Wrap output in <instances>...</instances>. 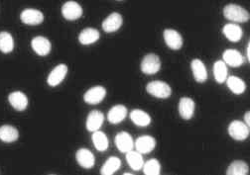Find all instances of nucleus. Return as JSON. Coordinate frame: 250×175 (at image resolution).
Masks as SVG:
<instances>
[{
	"mask_svg": "<svg viewBox=\"0 0 250 175\" xmlns=\"http://www.w3.org/2000/svg\"><path fill=\"white\" fill-rule=\"evenodd\" d=\"M224 16L235 23H244L250 18L249 12L237 4H228L224 8Z\"/></svg>",
	"mask_w": 250,
	"mask_h": 175,
	"instance_id": "obj_1",
	"label": "nucleus"
},
{
	"mask_svg": "<svg viewBox=\"0 0 250 175\" xmlns=\"http://www.w3.org/2000/svg\"><path fill=\"white\" fill-rule=\"evenodd\" d=\"M146 91L150 95L156 98H161V99L169 98L172 94V89L170 85L160 80H155V81L149 82L146 86Z\"/></svg>",
	"mask_w": 250,
	"mask_h": 175,
	"instance_id": "obj_2",
	"label": "nucleus"
},
{
	"mask_svg": "<svg viewBox=\"0 0 250 175\" xmlns=\"http://www.w3.org/2000/svg\"><path fill=\"white\" fill-rule=\"evenodd\" d=\"M161 69L160 57L155 53L146 54L141 62V71L145 74L152 75L157 73Z\"/></svg>",
	"mask_w": 250,
	"mask_h": 175,
	"instance_id": "obj_3",
	"label": "nucleus"
},
{
	"mask_svg": "<svg viewBox=\"0 0 250 175\" xmlns=\"http://www.w3.org/2000/svg\"><path fill=\"white\" fill-rule=\"evenodd\" d=\"M250 133L249 127L240 121H232L229 126V136L236 140H244L248 138Z\"/></svg>",
	"mask_w": 250,
	"mask_h": 175,
	"instance_id": "obj_4",
	"label": "nucleus"
},
{
	"mask_svg": "<svg viewBox=\"0 0 250 175\" xmlns=\"http://www.w3.org/2000/svg\"><path fill=\"white\" fill-rule=\"evenodd\" d=\"M106 95V90L103 86H95L89 88L83 95V100L89 105L100 104Z\"/></svg>",
	"mask_w": 250,
	"mask_h": 175,
	"instance_id": "obj_5",
	"label": "nucleus"
},
{
	"mask_svg": "<svg viewBox=\"0 0 250 175\" xmlns=\"http://www.w3.org/2000/svg\"><path fill=\"white\" fill-rule=\"evenodd\" d=\"M115 144L116 148L119 150V152L126 154L133 150L134 148V141L132 137L126 133V132H120L115 137Z\"/></svg>",
	"mask_w": 250,
	"mask_h": 175,
	"instance_id": "obj_6",
	"label": "nucleus"
},
{
	"mask_svg": "<svg viewBox=\"0 0 250 175\" xmlns=\"http://www.w3.org/2000/svg\"><path fill=\"white\" fill-rule=\"evenodd\" d=\"M20 19L26 25L36 26L44 21V15L40 10L28 8L21 12Z\"/></svg>",
	"mask_w": 250,
	"mask_h": 175,
	"instance_id": "obj_7",
	"label": "nucleus"
},
{
	"mask_svg": "<svg viewBox=\"0 0 250 175\" xmlns=\"http://www.w3.org/2000/svg\"><path fill=\"white\" fill-rule=\"evenodd\" d=\"M62 14L65 19L74 21L82 17L83 8L76 1H68L62 6Z\"/></svg>",
	"mask_w": 250,
	"mask_h": 175,
	"instance_id": "obj_8",
	"label": "nucleus"
},
{
	"mask_svg": "<svg viewBox=\"0 0 250 175\" xmlns=\"http://www.w3.org/2000/svg\"><path fill=\"white\" fill-rule=\"evenodd\" d=\"M135 149L141 155L150 154L156 147V140L148 135L141 136L135 140Z\"/></svg>",
	"mask_w": 250,
	"mask_h": 175,
	"instance_id": "obj_9",
	"label": "nucleus"
},
{
	"mask_svg": "<svg viewBox=\"0 0 250 175\" xmlns=\"http://www.w3.org/2000/svg\"><path fill=\"white\" fill-rule=\"evenodd\" d=\"M196 104L190 97H183L179 102V113L184 120H190L194 116Z\"/></svg>",
	"mask_w": 250,
	"mask_h": 175,
	"instance_id": "obj_10",
	"label": "nucleus"
},
{
	"mask_svg": "<svg viewBox=\"0 0 250 175\" xmlns=\"http://www.w3.org/2000/svg\"><path fill=\"white\" fill-rule=\"evenodd\" d=\"M104 122V115L99 110H92L86 118V129L89 132L100 130Z\"/></svg>",
	"mask_w": 250,
	"mask_h": 175,
	"instance_id": "obj_11",
	"label": "nucleus"
},
{
	"mask_svg": "<svg viewBox=\"0 0 250 175\" xmlns=\"http://www.w3.org/2000/svg\"><path fill=\"white\" fill-rule=\"evenodd\" d=\"M68 73V67L64 64L58 65L48 75L47 82L50 86H57L59 85L62 80L65 79L66 75Z\"/></svg>",
	"mask_w": 250,
	"mask_h": 175,
	"instance_id": "obj_12",
	"label": "nucleus"
},
{
	"mask_svg": "<svg viewBox=\"0 0 250 175\" xmlns=\"http://www.w3.org/2000/svg\"><path fill=\"white\" fill-rule=\"evenodd\" d=\"M164 40L166 45L174 51H178L183 47V37L173 29H166L164 31Z\"/></svg>",
	"mask_w": 250,
	"mask_h": 175,
	"instance_id": "obj_13",
	"label": "nucleus"
},
{
	"mask_svg": "<svg viewBox=\"0 0 250 175\" xmlns=\"http://www.w3.org/2000/svg\"><path fill=\"white\" fill-rule=\"evenodd\" d=\"M122 23V16L117 12H113L103 22V29L106 33H113L119 30Z\"/></svg>",
	"mask_w": 250,
	"mask_h": 175,
	"instance_id": "obj_14",
	"label": "nucleus"
},
{
	"mask_svg": "<svg viewBox=\"0 0 250 175\" xmlns=\"http://www.w3.org/2000/svg\"><path fill=\"white\" fill-rule=\"evenodd\" d=\"M31 46H32L33 51L40 56H45L50 53L52 45L50 41L42 36L35 37L32 42H31Z\"/></svg>",
	"mask_w": 250,
	"mask_h": 175,
	"instance_id": "obj_15",
	"label": "nucleus"
},
{
	"mask_svg": "<svg viewBox=\"0 0 250 175\" xmlns=\"http://www.w3.org/2000/svg\"><path fill=\"white\" fill-rule=\"evenodd\" d=\"M76 159L78 163L85 169L92 168L96 163L95 156L87 149H80L76 154Z\"/></svg>",
	"mask_w": 250,
	"mask_h": 175,
	"instance_id": "obj_16",
	"label": "nucleus"
},
{
	"mask_svg": "<svg viewBox=\"0 0 250 175\" xmlns=\"http://www.w3.org/2000/svg\"><path fill=\"white\" fill-rule=\"evenodd\" d=\"M127 116V108L124 105H115L113 106L108 114H107V120L111 124H119L121 123Z\"/></svg>",
	"mask_w": 250,
	"mask_h": 175,
	"instance_id": "obj_17",
	"label": "nucleus"
},
{
	"mask_svg": "<svg viewBox=\"0 0 250 175\" xmlns=\"http://www.w3.org/2000/svg\"><path fill=\"white\" fill-rule=\"evenodd\" d=\"M223 58L226 65H229L231 68H238L242 66L244 63V58L242 54L238 51L233 49L227 50L223 54Z\"/></svg>",
	"mask_w": 250,
	"mask_h": 175,
	"instance_id": "obj_18",
	"label": "nucleus"
},
{
	"mask_svg": "<svg viewBox=\"0 0 250 175\" xmlns=\"http://www.w3.org/2000/svg\"><path fill=\"white\" fill-rule=\"evenodd\" d=\"M223 33L228 40L233 43H237L241 40L243 36V31L239 25L237 24H227L223 28Z\"/></svg>",
	"mask_w": 250,
	"mask_h": 175,
	"instance_id": "obj_19",
	"label": "nucleus"
},
{
	"mask_svg": "<svg viewBox=\"0 0 250 175\" xmlns=\"http://www.w3.org/2000/svg\"><path fill=\"white\" fill-rule=\"evenodd\" d=\"M193 75L195 77V80L199 83H203L208 79V71L205 64L199 60V58H195L191 64Z\"/></svg>",
	"mask_w": 250,
	"mask_h": 175,
	"instance_id": "obj_20",
	"label": "nucleus"
},
{
	"mask_svg": "<svg viewBox=\"0 0 250 175\" xmlns=\"http://www.w3.org/2000/svg\"><path fill=\"white\" fill-rule=\"evenodd\" d=\"M8 101L10 105L17 111H24L28 106V98L21 91H14L9 94Z\"/></svg>",
	"mask_w": 250,
	"mask_h": 175,
	"instance_id": "obj_21",
	"label": "nucleus"
},
{
	"mask_svg": "<svg viewBox=\"0 0 250 175\" xmlns=\"http://www.w3.org/2000/svg\"><path fill=\"white\" fill-rule=\"evenodd\" d=\"M101 35L95 28H85L80 33L79 41L82 45H91L99 41Z\"/></svg>",
	"mask_w": 250,
	"mask_h": 175,
	"instance_id": "obj_22",
	"label": "nucleus"
},
{
	"mask_svg": "<svg viewBox=\"0 0 250 175\" xmlns=\"http://www.w3.org/2000/svg\"><path fill=\"white\" fill-rule=\"evenodd\" d=\"M130 119L138 127H147L152 121L149 114L139 109H135L130 113Z\"/></svg>",
	"mask_w": 250,
	"mask_h": 175,
	"instance_id": "obj_23",
	"label": "nucleus"
},
{
	"mask_svg": "<svg viewBox=\"0 0 250 175\" xmlns=\"http://www.w3.org/2000/svg\"><path fill=\"white\" fill-rule=\"evenodd\" d=\"M91 140H92L93 145H95V148L99 152H105L108 149V145H109L108 139L104 132H101L99 130L93 132Z\"/></svg>",
	"mask_w": 250,
	"mask_h": 175,
	"instance_id": "obj_24",
	"label": "nucleus"
},
{
	"mask_svg": "<svg viewBox=\"0 0 250 175\" xmlns=\"http://www.w3.org/2000/svg\"><path fill=\"white\" fill-rule=\"evenodd\" d=\"M19 138V133L16 128L10 125L0 127V140L4 142H13Z\"/></svg>",
	"mask_w": 250,
	"mask_h": 175,
	"instance_id": "obj_25",
	"label": "nucleus"
},
{
	"mask_svg": "<svg viewBox=\"0 0 250 175\" xmlns=\"http://www.w3.org/2000/svg\"><path fill=\"white\" fill-rule=\"evenodd\" d=\"M226 81L228 83L229 88L230 89V91L232 93H234L236 95L244 93V91L246 89V84L241 78H239L237 76H234V75H231V76L228 77Z\"/></svg>",
	"mask_w": 250,
	"mask_h": 175,
	"instance_id": "obj_26",
	"label": "nucleus"
},
{
	"mask_svg": "<svg viewBox=\"0 0 250 175\" xmlns=\"http://www.w3.org/2000/svg\"><path fill=\"white\" fill-rule=\"evenodd\" d=\"M213 75L217 83H224L228 78V67L224 61H217L213 65Z\"/></svg>",
	"mask_w": 250,
	"mask_h": 175,
	"instance_id": "obj_27",
	"label": "nucleus"
},
{
	"mask_svg": "<svg viewBox=\"0 0 250 175\" xmlns=\"http://www.w3.org/2000/svg\"><path fill=\"white\" fill-rule=\"evenodd\" d=\"M126 161L129 164V166L135 171L141 170L144 165V160H143L142 155L140 153H138L137 151L136 152L130 151V152L126 153Z\"/></svg>",
	"mask_w": 250,
	"mask_h": 175,
	"instance_id": "obj_28",
	"label": "nucleus"
},
{
	"mask_svg": "<svg viewBox=\"0 0 250 175\" xmlns=\"http://www.w3.org/2000/svg\"><path fill=\"white\" fill-rule=\"evenodd\" d=\"M120 166H121L120 159L116 157H110L103 165L101 169V173L103 175H112L120 168Z\"/></svg>",
	"mask_w": 250,
	"mask_h": 175,
	"instance_id": "obj_29",
	"label": "nucleus"
},
{
	"mask_svg": "<svg viewBox=\"0 0 250 175\" xmlns=\"http://www.w3.org/2000/svg\"><path fill=\"white\" fill-rule=\"evenodd\" d=\"M249 167L246 162L242 160H235L229 164L227 174L228 175H246L248 173Z\"/></svg>",
	"mask_w": 250,
	"mask_h": 175,
	"instance_id": "obj_30",
	"label": "nucleus"
},
{
	"mask_svg": "<svg viewBox=\"0 0 250 175\" xmlns=\"http://www.w3.org/2000/svg\"><path fill=\"white\" fill-rule=\"evenodd\" d=\"M14 49V40L10 33L1 32L0 33V51L4 53L11 52Z\"/></svg>",
	"mask_w": 250,
	"mask_h": 175,
	"instance_id": "obj_31",
	"label": "nucleus"
},
{
	"mask_svg": "<svg viewBox=\"0 0 250 175\" xmlns=\"http://www.w3.org/2000/svg\"><path fill=\"white\" fill-rule=\"evenodd\" d=\"M142 168L144 174L146 175H158L161 171V164L156 158H152L144 163Z\"/></svg>",
	"mask_w": 250,
	"mask_h": 175,
	"instance_id": "obj_32",
	"label": "nucleus"
},
{
	"mask_svg": "<svg viewBox=\"0 0 250 175\" xmlns=\"http://www.w3.org/2000/svg\"><path fill=\"white\" fill-rule=\"evenodd\" d=\"M244 121H245V124L249 127L250 126V113H249V111L246 112L245 115H244Z\"/></svg>",
	"mask_w": 250,
	"mask_h": 175,
	"instance_id": "obj_33",
	"label": "nucleus"
},
{
	"mask_svg": "<svg viewBox=\"0 0 250 175\" xmlns=\"http://www.w3.org/2000/svg\"><path fill=\"white\" fill-rule=\"evenodd\" d=\"M246 56H247V61L248 63L250 62V43L247 44V48H246Z\"/></svg>",
	"mask_w": 250,
	"mask_h": 175,
	"instance_id": "obj_34",
	"label": "nucleus"
},
{
	"mask_svg": "<svg viewBox=\"0 0 250 175\" xmlns=\"http://www.w3.org/2000/svg\"><path fill=\"white\" fill-rule=\"evenodd\" d=\"M118 1H121V0H118Z\"/></svg>",
	"mask_w": 250,
	"mask_h": 175,
	"instance_id": "obj_35",
	"label": "nucleus"
}]
</instances>
